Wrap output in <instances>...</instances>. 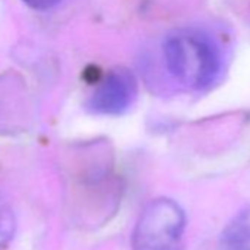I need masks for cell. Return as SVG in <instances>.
I'll list each match as a JSON object with an SVG mask.
<instances>
[{"instance_id":"6da1fadb","label":"cell","mask_w":250,"mask_h":250,"mask_svg":"<svg viewBox=\"0 0 250 250\" xmlns=\"http://www.w3.org/2000/svg\"><path fill=\"white\" fill-rule=\"evenodd\" d=\"M165 63L183 85L202 90L210 85L221 69V55L215 42L200 31H180L164 44Z\"/></svg>"},{"instance_id":"7a4b0ae2","label":"cell","mask_w":250,"mask_h":250,"mask_svg":"<svg viewBox=\"0 0 250 250\" xmlns=\"http://www.w3.org/2000/svg\"><path fill=\"white\" fill-rule=\"evenodd\" d=\"M184 229L183 208L171 199H156L143 209L134 227L133 250H180Z\"/></svg>"},{"instance_id":"3957f363","label":"cell","mask_w":250,"mask_h":250,"mask_svg":"<svg viewBox=\"0 0 250 250\" xmlns=\"http://www.w3.org/2000/svg\"><path fill=\"white\" fill-rule=\"evenodd\" d=\"M137 94V81L125 68L110 71L99 84L87 106L99 115H119L125 112Z\"/></svg>"},{"instance_id":"277c9868","label":"cell","mask_w":250,"mask_h":250,"mask_svg":"<svg viewBox=\"0 0 250 250\" xmlns=\"http://www.w3.org/2000/svg\"><path fill=\"white\" fill-rule=\"evenodd\" d=\"M218 250H250V206L229 219L221 232Z\"/></svg>"},{"instance_id":"5b68a950","label":"cell","mask_w":250,"mask_h":250,"mask_svg":"<svg viewBox=\"0 0 250 250\" xmlns=\"http://www.w3.org/2000/svg\"><path fill=\"white\" fill-rule=\"evenodd\" d=\"M12 231H14L12 218L6 216V213H3V212H0V243L8 240L11 237Z\"/></svg>"},{"instance_id":"8992f818","label":"cell","mask_w":250,"mask_h":250,"mask_svg":"<svg viewBox=\"0 0 250 250\" xmlns=\"http://www.w3.org/2000/svg\"><path fill=\"white\" fill-rule=\"evenodd\" d=\"M25 5H28L33 9L37 11H47L53 6H56L61 0H22Z\"/></svg>"}]
</instances>
